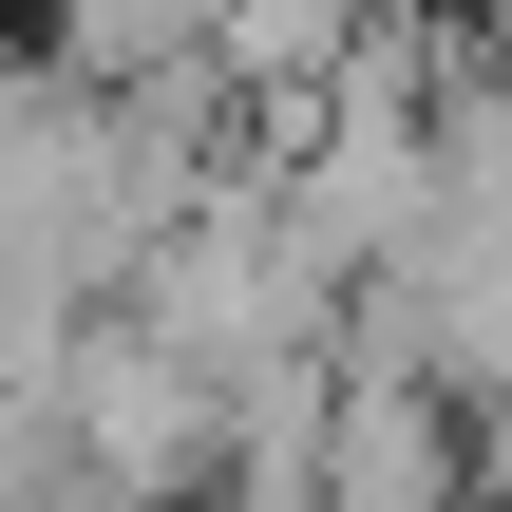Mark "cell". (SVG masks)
I'll list each match as a JSON object with an SVG mask.
<instances>
[{
	"label": "cell",
	"instance_id": "4",
	"mask_svg": "<svg viewBox=\"0 0 512 512\" xmlns=\"http://www.w3.org/2000/svg\"><path fill=\"white\" fill-rule=\"evenodd\" d=\"M95 512H171V494H95Z\"/></svg>",
	"mask_w": 512,
	"mask_h": 512
},
{
	"label": "cell",
	"instance_id": "2",
	"mask_svg": "<svg viewBox=\"0 0 512 512\" xmlns=\"http://www.w3.org/2000/svg\"><path fill=\"white\" fill-rule=\"evenodd\" d=\"M323 512H475V437H456V380L342 342V418H323Z\"/></svg>",
	"mask_w": 512,
	"mask_h": 512
},
{
	"label": "cell",
	"instance_id": "3",
	"mask_svg": "<svg viewBox=\"0 0 512 512\" xmlns=\"http://www.w3.org/2000/svg\"><path fill=\"white\" fill-rule=\"evenodd\" d=\"M475 95L512 114V0H475Z\"/></svg>",
	"mask_w": 512,
	"mask_h": 512
},
{
	"label": "cell",
	"instance_id": "1",
	"mask_svg": "<svg viewBox=\"0 0 512 512\" xmlns=\"http://www.w3.org/2000/svg\"><path fill=\"white\" fill-rule=\"evenodd\" d=\"M57 399H76L95 494H171V512H190V494H209V456H228V380H209L190 342H152L133 304L76 323V380H57Z\"/></svg>",
	"mask_w": 512,
	"mask_h": 512
}]
</instances>
